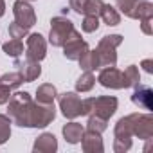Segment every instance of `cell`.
<instances>
[{"label": "cell", "instance_id": "6da1fadb", "mask_svg": "<svg viewBox=\"0 0 153 153\" xmlns=\"http://www.w3.org/2000/svg\"><path fill=\"white\" fill-rule=\"evenodd\" d=\"M7 105V115L13 124L20 128H31V114H33V97L29 92H15L11 94Z\"/></svg>", "mask_w": 153, "mask_h": 153}, {"label": "cell", "instance_id": "7a4b0ae2", "mask_svg": "<svg viewBox=\"0 0 153 153\" xmlns=\"http://www.w3.org/2000/svg\"><path fill=\"white\" fill-rule=\"evenodd\" d=\"M119 101L114 96H99V97H88L83 99L81 115H97L103 119H110L117 112Z\"/></svg>", "mask_w": 153, "mask_h": 153}, {"label": "cell", "instance_id": "3957f363", "mask_svg": "<svg viewBox=\"0 0 153 153\" xmlns=\"http://www.w3.org/2000/svg\"><path fill=\"white\" fill-rule=\"evenodd\" d=\"M123 43L121 34H106L99 40L97 43V56H99V65L101 67H115L117 63V47Z\"/></svg>", "mask_w": 153, "mask_h": 153}, {"label": "cell", "instance_id": "277c9868", "mask_svg": "<svg viewBox=\"0 0 153 153\" xmlns=\"http://www.w3.org/2000/svg\"><path fill=\"white\" fill-rule=\"evenodd\" d=\"M131 139H133V123H131V114H130V115L121 117L114 128V151L126 153L131 148Z\"/></svg>", "mask_w": 153, "mask_h": 153}, {"label": "cell", "instance_id": "5b68a950", "mask_svg": "<svg viewBox=\"0 0 153 153\" xmlns=\"http://www.w3.org/2000/svg\"><path fill=\"white\" fill-rule=\"evenodd\" d=\"M72 31H74V24H72L70 18H67V16H63V15L54 16V18L51 20L49 43H51L52 47H61Z\"/></svg>", "mask_w": 153, "mask_h": 153}, {"label": "cell", "instance_id": "8992f818", "mask_svg": "<svg viewBox=\"0 0 153 153\" xmlns=\"http://www.w3.org/2000/svg\"><path fill=\"white\" fill-rule=\"evenodd\" d=\"M56 119V106L54 103H38L33 105L31 114V128H45Z\"/></svg>", "mask_w": 153, "mask_h": 153}, {"label": "cell", "instance_id": "52a82bcc", "mask_svg": "<svg viewBox=\"0 0 153 153\" xmlns=\"http://www.w3.org/2000/svg\"><path fill=\"white\" fill-rule=\"evenodd\" d=\"M61 47H63V56L67 59H70V61H78L81 58V54L90 49L88 43L81 38V33L76 31V29L68 34V38L65 40V43Z\"/></svg>", "mask_w": 153, "mask_h": 153}, {"label": "cell", "instance_id": "ba28073f", "mask_svg": "<svg viewBox=\"0 0 153 153\" xmlns=\"http://www.w3.org/2000/svg\"><path fill=\"white\" fill-rule=\"evenodd\" d=\"M58 103H59V110L67 119H76L81 115V106L83 101L76 92H63L58 94Z\"/></svg>", "mask_w": 153, "mask_h": 153}, {"label": "cell", "instance_id": "9c48e42d", "mask_svg": "<svg viewBox=\"0 0 153 153\" xmlns=\"http://www.w3.org/2000/svg\"><path fill=\"white\" fill-rule=\"evenodd\" d=\"M13 16H15V22L25 29H31L34 24H36V13H34V7L31 6V2L27 0H16L13 4Z\"/></svg>", "mask_w": 153, "mask_h": 153}, {"label": "cell", "instance_id": "30bf717a", "mask_svg": "<svg viewBox=\"0 0 153 153\" xmlns=\"http://www.w3.org/2000/svg\"><path fill=\"white\" fill-rule=\"evenodd\" d=\"M25 56L34 59V61H42L47 56V40L40 34V33H31L25 36Z\"/></svg>", "mask_w": 153, "mask_h": 153}, {"label": "cell", "instance_id": "8fae6325", "mask_svg": "<svg viewBox=\"0 0 153 153\" xmlns=\"http://www.w3.org/2000/svg\"><path fill=\"white\" fill-rule=\"evenodd\" d=\"M133 123V137L140 140H148L153 137V115L151 114H131Z\"/></svg>", "mask_w": 153, "mask_h": 153}, {"label": "cell", "instance_id": "7c38bea8", "mask_svg": "<svg viewBox=\"0 0 153 153\" xmlns=\"http://www.w3.org/2000/svg\"><path fill=\"white\" fill-rule=\"evenodd\" d=\"M15 67H16V72L22 76L24 83H31V81L38 79L40 76H42L40 61H34V59H31V58H25V59L15 58Z\"/></svg>", "mask_w": 153, "mask_h": 153}, {"label": "cell", "instance_id": "4fadbf2b", "mask_svg": "<svg viewBox=\"0 0 153 153\" xmlns=\"http://www.w3.org/2000/svg\"><path fill=\"white\" fill-rule=\"evenodd\" d=\"M97 81L105 88L121 90L123 88V72L117 67H101L99 68V76H97Z\"/></svg>", "mask_w": 153, "mask_h": 153}, {"label": "cell", "instance_id": "5bb4252c", "mask_svg": "<svg viewBox=\"0 0 153 153\" xmlns=\"http://www.w3.org/2000/svg\"><path fill=\"white\" fill-rule=\"evenodd\" d=\"M105 2L103 0H68V9L76 11L78 15H94L99 16Z\"/></svg>", "mask_w": 153, "mask_h": 153}, {"label": "cell", "instance_id": "9a60e30c", "mask_svg": "<svg viewBox=\"0 0 153 153\" xmlns=\"http://www.w3.org/2000/svg\"><path fill=\"white\" fill-rule=\"evenodd\" d=\"M81 148L85 153H103L105 151V144H103V137L101 133L94 131V130H85L81 135Z\"/></svg>", "mask_w": 153, "mask_h": 153}, {"label": "cell", "instance_id": "2e32d148", "mask_svg": "<svg viewBox=\"0 0 153 153\" xmlns=\"http://www.w3.org/2000/svg\"><path fill=\"white\" fill-rule=\"evenodd\" d=\"M133 94H131V103L142 110H153V90L149 87L144 85H137L133 87Z\"/></svg>", "mask_w": 153, "mask_h": 153}, {"label": "cell", "instance_id": "e0dca14e", "mask_svg": "<svg viewBox=\"0 0 153 153\" xmlns=\"http://www.w3.org/2000/svg\"><path fill=\"white\" fill-rule=\"evenodd\" d=\"M56 149H58V139L54 137V133H49V131H43L42 135H38L33 144V151L36 153H54Z\"/></svg>", "mask_w": 153, "mask_h": 153}, {"label": "cell", "instance_id": "ac0fdd59", "mask_svg": "<svg viewBox=\"0 0 153 153\" xmlns=\"http://www.w3.org/2000/svg\"><path fill=\"white\" fill-rule=\"evenodd\" d=\"M85 128L81 123H76V121H70L67 124H63L61 128V133H63V139L68 142V144H78L81 140V135H83Z\"/></svg>", "mask_w": 153, "mask_h": 153}, {"label": "cell", "instance_id": "d6986e66", "mask_svg": "<svg viewBox=\"0 0 153 153\" xmlns=\"http://www.w3.org/2000/svg\"><path fill=\"white\" fill-rule=\"evenodd\" d=\"M79 61V67L81 70H87V72H94V70H99L101 65H99V56H97V51H87L81 54V58L78 59Z\"/></svg>", "mask_w": 153, "mask_h": 153}, {"label": "cell", "instance_id": "ffe728a7", "mask_svg": "<svg viewBox=\"0 0 153 153\" xmlns=\"http://www.w3.org/2000/svg\"><path fill=\"white\" fill-rule=\"evenodd\" d=\"M140 83V74L137 65H128L123 72V88H133Z\"/></svg>", "mask_w": 153, "mask_h": 153}, {"label": "cell", "instance_id": "44dd1931", "mask_svg": "<svg viewBox=\"0 0 153 153\" xmlns=\"http://www.w3.org/2000/svg\"><path fill=\"white\" fill-rule=\"evenodd\" d=\"M99 18H101L108 27H115V25L121 24V13H119L114 6H110V4H105V6H103Z\"/></svg>", "mask_w": 153, "mask_h": 153}, {"label": "cell", "instance_id": "7402d4cb", "mask_svg": "<svg viewBox=\"0 0 153 153\" xmlns=\"http://www.w3.org/2000/svg\"><path fill=\"white\" fill-rule=\"evenodd\" d=\"M56 97H58V90L52 83H43L36 90V101L38 103H54Z\"/></svg>", "mask_w": 153, "mask_h": 153}, {"label": "cell", "instance_id": "603a6c76", "mask_svg": "<svg viewBox=\"0 0 153 153\" xmlns=\"http://www.w3.org/2000/svg\"><path fill=\"white\" fill-rule=\"evenodd\" d=\"M96 85V76L94 72H87L83 70V74L78 78V81H76V92H90Z\"/></svg>", "mask_w": 153, "mask_h": 153}, {"label": "cell", "instance_id": "cb8c5ba5", "mask_svg": "<svg viewBox=\"0 0 153 153\" xmlns=\"http://www.w3.org/2000/svg\"><path fill=\"white\" fill-rule=\"evenodd\" d=\"M146 18H153V4L149 0H139L133 13V20H146Z\"/></svg>", "mask_w": 153, "mask_h": 153}, {"label": "cell", "instance_id": "d4e9b609", "mask_svg": "<svg viewBox=\"0 0 153 153\" xmlns=\"http://www.w3.org/2000/svg\"><path fill=\"white\" fill-rule=\"evenodd\" d=\"M2 51H4L7 56H11V58H18V56L24 54V42L13 38V40L6 42V43L2 45Z\"/></svg>", "mask_w": 153, "mask_h": 153}, {"label": "cell", "instance_id": "484cf974", "mask_svg": "<svg viewBox=\"0 0 153 153\" xmlns=\"http://www.w3.org/2000/svg\"><path fill=\"white\" fill-rule=\"evenodd\" d=\"M11 124H13V121L9 119V115L0 114V146L6 144L11 139Z\"/></svg>", "mask_w": 153, "mask_h": 153}, {"label": "cell", "instance_id": "4316f807", "mask_svg": "<svg viewBox=\"0 0 153 153\" xmlns=\"http://www.w3.org/2000/svg\"><path fill=\"white\" fill-rule=\"evenodd\" d=\"M0 83L9 87L11 90H15V88H18L24 83V79H22V76L18 72H6V74L0 76Z\"/></svg>", "mask_w": 153, "mask_h": 153}, {"label": "cell", "instance_id": "83f0119b", "mask_svg": "<svg viewBox=\"0 0 153 153\" xmlns=\"http://www.w3.org/2000/svg\"><path fill=\"white\" fill-rule=\"evenodd\" d=\"M137 2L139 0H115V9L121 11L124 16L133 20V13H135V7H137Z\"/></svg>", "mask_w": 153, "mask_h": 153}, {"label": "cell", "instance_id": "f1b7e54d", "mask_svg": "<svg viewBox=\"0 0 153 153\" xmlns=\"http://www.w3.org/2000/svg\"><path fill=\"white\" fill-rule=\"evenodd\" d=\"M87 117H88V121H87V128L88 130L103 133L108 128V119H103V117H97V115H87Z\"/></svg>", "mask_w": 153, "mask_h": 153}, {"label": "cell", "instance_id": "f546056e", "mask_svg": "<svg viewBox=\"0 0 153 153\" xmlns=\"http://www.w3.org/2000/svg\"><path fill=\"white\" fill-rule=\"evenodd\" d=\"M81 29L83 33H96L99 29V16H94V15H85L83 22H81Z\"/></svg>", "mask_w": 153, "mask_h": 153}, {"label": "cell", "instance_id": "4dcf8cb0", "mask_svg": "<svg viewBox=\"0 0 153 153\" xmlns=\"http://www.w3.org/2000/svg\"><path fill=\"white\" fill-rule=\"evenodd\" d=\"M7 31H9V36H11V38H16V40H22V38H25V36L29 34V29L18 25L16 22H11Z\"/></svg>", "mask_w": 153, "mask_h": 153}, {"label": "cell", "instance_id": "1f68e13d", "mask_svg": "<svg viewBox=\"0 0 153 153\" xmlns=\"http://www.w3.org/2000/svg\"><path fill=\"white\" fill-rule=\"evenodd\" d=\"M11 94H13V90H11L9 87H6V85L0 83V105H6V103L9 101Z\"/></svg>", "mask_w": 153, "mask_h": 153}, {"label": "cell", "instance_id": "d6a6232c", "mask_svg": "<svg viewBox=\"0 0 153 153\" xmlns=\"http://www.w3.org/2000/svg\"><path fill=\"white\" fill-rule=\"evenodd\" d=\"M151 20L153 18H146V20H139L140 22V31L146 34V36H151L153 34V27H151Z\"/></svg>", "mask_w": 153, "mask_h": 153}, {"label": "cell", "instance_id": "836d02e7", "mask_svg": "<svg viewBox=\"0 0 153 153\" xmlns=\"http://www.w3.org/2000/svg\"><path fill=\"white\" fill-rule=\"evenodd\" d=\"M140 67H142L144 72L151 74V72H153V59H149V58H148V59H142V61H140Z\"/></svg>", "mask_w": 153, "mask_h": 153}, {"label": "cell", "instance_id": "e575fe53", "mask_svg": "<svg viewBox=\"0 0 153 153\" xmlns=\"http://www.w3.org/2000/svg\"><path fill=\"white\" fill-rule=\"evenodd\" d=\"M6 15V2L4 0H0V18H2Z\"/></svg>", "mask_w": 153, "mask_h": 153}, {"label": "cell", "instance_id": "d590c367", "mask_svg": "<svg viewBox=\"0 0 153 153\" xmlns=\"http://www.w3.org/2000/svg\"><path fill=\"white\" fill-rule=\"evenodd\" d=\"M27 2H34V0H27Z\"/></svg>", "mask_w": 153, "mask_h": 153}]
</instances>
